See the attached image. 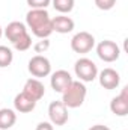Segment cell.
<instances>
[{"label": "cell", "mask_w": 128, "mask_h": 130, "mask_svg": "<svg viewBox=\"0 0 128 130\" xmlns=\"http://www.w3.org/2000/svg\"><path fill=\"white\" fill-rule=\"evenodd\" d=\"M26 24L29 26L33 35L39 39H45L53 33L51 18L47 9H30L26 14Z\"/></svg>", "instance_id": "6da1fadb"}, {"label": "cell", "mask_w": 128, "mask_h": 130, "mask_svg": "<svg viewBox=\"0 0 128 130\" xmlns=\"http://www.w3.org/2000/svg\"><path fill=\"white\" fill-rule=\"evenodd\" d=\"M88 95V89L83 82L80 80H72L71 85L62 92V103L68 109H75L80 107Z\"/></svg>", "instance_id": "7a4b0ae2"}, {"label": "cell", "mask_w": 128, "mask_h": 130, "mask_svg": "<svg viewBox=\"0 0 128 130\" xmlns=\"http://www.w3.org/2000/svg\"><path fill=\"white\" fill-rule=\"evenodd\" d=\"M75 76L80 79V82H94L98 76V68L94 61L89 58H80L74 65Z\"/></svg>", "instance_id": "3957f363"}, {"label": "cell", "mask_w": 128, "mask_h": 130, "mask_svg": "<svg viewBox=\"0 0 128 130\" xmlns=\"http://www.w3.org/2000/svg\"><path fill=\"white\" fill-rule=\"evenodd\" d=\"M96 55L104 62H115L121 56V48L115 41L104 39L96 45Z\"/></svg>", "instance_id": "277c9868"}, {"label": "cell", "mask_w": 128, "mask_h": 130, "mask_svg": "<svg viewBox=\"0 0 128 130\" xmlns=\"http://www.w3.org/2000/svg\"><path fill=\"white\" fill-rule=\"evenodd\" d=\"M94 47H95V38L89 32H78L71 39V48L75 53L84 55V53H89Z\"/></svg>", "instance_id": "5b68a950"}, {"label": "cell", "mask_w": 128, "mask_h": 130, "mask_svg": "<svg viewBox=\"0 0 128 130\" xmlns=\"http://www.w3.org/2000/svg\"><path fill=\"white\" fill-rule=\"evenodd\" d=\"M27 70L36 79L38 77H47L51 73V62L48 61V58H45L42 55H36L29 61Z\"/></svg>", "instance_id": "8992f818"}, {"label": "cell", "mask_w": 128, "mask_h": 130, "mask_svg": "<svg viewBox=\"0 0 128 130\" xmlns=\"http://www.w3.org/2000/svg\"><path fill=\"white\" fill-rule=\"evenodd\" d=\"M48 117L53 126H65L68 123V107L60 101H51L48 106Z\"/></svg>", "instance_id": "52a82bcc"}, {"label": "cell", "mask_w": 128, "mask_h": 130, "mask_svg": "<svg viewBox=\"0 0 128 130\" xmlns=\"http://www.w3.org/2000/svg\"><path fill=\"white\" fill-rule=\"evenodd\" d=\"M98 80H99V85L104 88V89H116L121 83V76L116 70L113 68H104L98 76Z\"/></svg>", "instance_id": "ba28073f"}, {"label": "cell", "mask_w": 128, "mask_h": 130, "mask_svg": "<svg viewBox=\"0 0 128 130\" xmlns=\"http://www.w3.org/2000/svg\"><path fill=\"white\" fill-rule=\"evenodd\" d=\"M71 82H72V77L66 70H57L50 77V85L54 89V92H63L71 85Z\"/></svg>", "instance_id": "9c48e42d"}, {"label": "cell", "mask_w": 128, "mask_h": 130, "mask_svg": "<svg viewBox=\"0 0 128 130\" xmlns=\"http://www.w3.org/2000/svg\"><path fill=\"white\" fill-rule=\"evenodd\" d=\"M110 110L118 117H127L128 115V86L122 89V92L110 101Z\"/></svg>", "instance_id": "30bf717a"}, {"label": "cell", "mask_w": 128, "mask_h": 130, "mask_svg": "<svg viewBox=\"0 0 128 130\" xmlns=\"http://www.w3.org/2000/svg\"><path fill=\"white\" fill-rule=\"evenodd\" d=\"M23 92H26V94H27L29 97H32L35 101H39L41 98L44 97V94H45V86H44V83H42L39 79H29V80L24 83Z\"/></svg>", "instance_id": "8fae6325"}, {"label": "cell", "mask_w": 128, "mask_h": 130, "mask_svg": "<svg viewBox=\"0 0 128 130\" xmlns=\"http://www.w3.org/2000/svg\"><path fill=\"white\" fill-rule=\"evenodd\" d=\"M35 106H36V101L32 97H29L26 92H23V91L20 94H17L15 98H14V107H15V110H18L21 113L32 112L35 109Z\"/></svg>", "instance_id": "7c38bea8"}, {"label": "cell", "mask_w": 128, "mask_h": 130, "mask_svg": "<svg viewBox=\"0 0 128 130\" xmlns=\"http://www.w3.org/2000/svg\"><path fill=\"white\" fill-rule=\"evenodd\" d=\"M3 33H5V36L8 38V41H11V42L14 44L20 36H23L24 33H27V29H26V24L21 23V21H11V23L3 29Z\"/></svg>", "instance_id": "4fadbf2b"}, {"label": "cell", "mask_w": 128, "mask_h": 130, "mask_svg": "<svg viewBox=\"0 0 128 130\" xmlns=\"http://www.w3.org/2000/svg\"><path fill=\"white\" fill-rule=\"evenodd\" d=\"M51 26H53V32L57 33H69L74 30V20L66 17V15H59V17H54L51 18Z\"/></svg>", "instance_id": "5bb4252c"}, {"label": "cell", "mask_w": 128, "mask_h": 130, "mask_svg": "<svg viewBox=\"0 0 128 130\" xmlns=\"http://www.w3.org/2000/svg\"><path fill=\"white\" fill-rule=\"evenodd\" d=\"M17 123V113L12 109H0V129L8 130Z\"/></svg>", "instance_id": "9a60e30c"}, {"label": "cell", "mask_w": 128, "mask_h": 130, "mask_svg": "<svg viewBox=\"0 0 128 130\" xmlns=\"http://www.w3.org/2000/svg\"><path fill=\"white\" fill-rule=\"evenodd\" d=\"M53 3V8L60 12V14H68L74 9V5H75V0H51Z\"/></svg>", "instance_id": "2e32d148"}, {"label": "cell", "mask_w": 128, "mask_h": 130, "mask_svg": "<svg viewBox=\"0 0 128 130\" xmlns=\"http://www.w3.org/2000/svg\"><path fill=\"white\" fill-rule=\"evenodd\" d=\"M14 61V53L9 47L0 45V68H6L12 64Z\"/></svg>", "instance_id": "e0dca14e"}, {"label": "cell", "mask_w": 128, "mask_h": 130, "mask_svg": "<svg viewBox=\"0 0 128 130\" xmlns=\"http://www.w3.org/2000/svg\"><path fill=\"white\" fill-rule=\"evenodd\" d=\"M30 45H32V36H30L29 33H24L23 36H20V38L14 42V47H15V50H18V52H26V50L30 48Z\"/></svg>", "instance_id": "ac0fdd59"}, {"label": "cell", "mask_w": 128, "mask_h": 130, "mask_svg": "<svg viewBox=\"0 0 128 130\" xmlns=\"http://www.w3.org/2000/svg\"><path fill=\"white\" fill-rule=\"evenodd\" d=\"M51 3V0H27V5L30 9H47V6Z\"/></svg>", "instance_id": "d6986e66"}, {"label": "cell", "mask_w": 128, "mask_h": 130, "mask_svg": "<svg viewBox=\"0 0 128 130\" xmlns=\"http://www.w3.org/2000/svg\"><path fill=\"white\" fill-rule=\"evenodd\" d=\"M95 5L101 11H110L116 5V0H95Z\"/></svg>", "instance_id": "ffe728a7"}, {"label": "cell", "mask_w": 128, "mask_h": 130, "mask_svg": "<svg viewBox=\"0 0 128 130\" xmlns=\"http://www.w3.org/2000/svg\"><path fill=\"white\" fill-rule=\"evenodd\" d=\"M35 52L36 53H44V52H47L48 48H50V41H48V38H45V39H41V41H38L36 44H35Z\"/></svg>", "instance_id": "44dd1931"}, {"label": "cell", "mask_w": 128, "mask_h": 130, "mask_svg": "<svg viewBox=\"0 0 128 130\" xmlns=\"http://www.w3.org/2000/svg\"><path fill=\"white\" fill-rule=\"evenodd\" d=\"M35 130H54V127H53V124H51V123L42 121V123H39V124L36 126V129H35Z\"/></svg>", "instance_id": "7402d4cb"}, {"label": "cell", "mask_w": 128, "mask_h": 130, "mask_svg": "<svg viewBox=\"0 0 128 130\" xmlns=\"http://www.w3.org/2000/svg\"><path fill=\"white\" fill-rule=\"evenodd\" d=\"M89 130H110L107 126H102V124H95V126H92Z\"/></svg>", "instance_id": "603a6c76"}, {"label": "cell", "mask_w": 128, "mask_h": 130, "mask_svg": "<svg viewBox=\"0 0 128 130\" xmlns=\"http://www.w3.org/2000/svg\"><path fill=\"white\" fill-rule=\"evenodd\" d=\"M2 35H3V27L0 26V38H2Z\"/></svg>", "instance_id": "cb8c5ba5"}]
</instances>
